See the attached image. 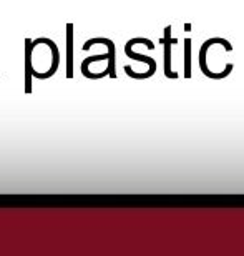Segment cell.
<instances>
[{
	"label": "cell",
	"instance_id": "277c9868",
	"mask_svg": "<svg viewBox=\"0 0 244 256\" xmlns=\"http://www.w3.org/2000/svg\"><path fill=\"white\" fill-rule=\"evenodd\" d=\"M133 47H135V44H133V40L130 38L128 42L125 44V55H126V57H130L131 60H138V62L145 64L146 66H148V70L151 72V74L155 75V72H156V60L153 57H148V55H141V54L133 52Z\"/></svg>",
	"mask_w": 244,
	"mask_h": 256
},
{
	"label": "cell",
	"instance_id": "6da1fadb",
	"mask_svg": "<svg viewBox=\"0 0 244 256\" xmlns=\"http://www.w3.org/2000/svg\"><path fill=\"white\" fill-rule=\"evenodd\" d=\"M161 44H163V55H165V57H163V70H165V76L166 78L176 80L178 72L173 70V66H171V47H173V44H176V38L171 37V25H166L165 27V34H163Z\"/></svg>",
	"mask_w": 244,
	"mask_h": 256
},
{
	"label": "cell",
	"instance_id": "5b68a950",
	"mask_svg": "<svg viewBox=\"0 0 244 256\" xmlns=\"http://www.w3.org/2000/svg\"><path fill=\"white\" fill-rule=\"evenodd\" d=\"M67 78H73V24H67Z\"/></svg>",
	"mask_w": 244,
	"mask_h": 256
},
{
	"label": "cell",
	"instance_id": "52a82bcc",
	"mask_svg": "<svg viewBox=\"0 0 244 256\" xmlns=\"http://www.w3.org/2000/svg\"><path fill=\"white\" fill-rule=\"evenodd\" d=\"M108 58H110V54H101V55H91V57H86L83 62H81V74L83 72H86L88 70V66H90V64H93V62H108Z\"/></svg>",
	"mask_w": 244,
	"mask_h": 256
},
{
	"label": "cell",
	"instance_id": "8992f818",
	"mask_svg": "<svg viewBox=\"0 0 244 256\" xmlns=\"http://www.w3.org/2000/svg\"><path fill=\"white\" fill-rule=\"evenodd\" d=\"M185 78H191V38H185Z\"/></svg>",
	"mask_w": 244,
	"mask_h": 256
},
{
	"label": "cell",
	"instance_id": "7a4b0ae2",
	"mask_svg": "<svg viewBox=\"0 0 244 256\" xmlns=\"http://www.w3.org/2000/svg\"><path fill=\"white\" fill-rule=\"evenodd\" d=\"M105 45L106 48H108V54H110V58H108V72H110V75L111 78H116V70H115V66H116V47H115V44H113V40H110V38H105V37H96V38H90V40H86V42L83 44V47H81V50H90L93 45Z\"/></svg>",
	"mask_w": 244,
	"mask_h": 256
},
{
	"label": "cell",
	"instance_id": "ba28073f",
	"mask_svg": "<svg viewBox=\"0 0 244 256\" xmlns=\"http://www.w3.org/2000/svg\"><path fill=\"white\" fill-rule=\"evenodd\" d=\"M185 30H186V32H190V30H191V25H190V24H185Z\"/></svg>",
	"mask_w": 244,
	"mask_h": 256
},
{
	"label": "cell",
	"instance_id": "3957f363",
	"mask_svg": "<svg viewBox=\"0 0 244 256\" xmlns=\"http://www.w3.org/2000/svg\"><path fill=\"white\" fill-rule=\"evenodd\" d=\"M32 50H33V40L25 38V94H32V76H33V66H32Z\"/></svg>",
	"mask_w": 244,
	"mask_h": 256
}]
</instances>
